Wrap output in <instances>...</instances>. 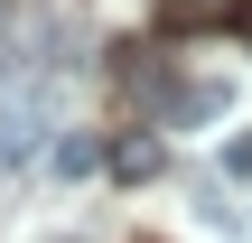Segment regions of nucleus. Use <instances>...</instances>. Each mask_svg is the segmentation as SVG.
<instances>
[{
    "label": "nucleus",
    "instance_id": "obj_4",
    "mask_svg": "<svg viewBox=\"0 0 252 243\" xmlns=\"http://www.w3.org/2000/svg\"><path fill=\"white\" fill-rule=\"evenodd\" d=\"M159 9V28H243L252 0H150Z\"/></svg>",
    "mask_w": 252,
    "mask_h": 243
},
{
    "label": "nucleus",
    "instance_id": "obj_6",
    "mask_svg": "<svg viewBox=\"0 0 252 243\" xmlns=\"http://www.w3.org/2000/svg\"><path fill=\"white\" fill-rule=\"evenodd\" d=\"M159 159H168L159 140H122V150H112V169H122V178H159Z\"/></svg>",
    "mask_w": 252,
    "mask_h": 243
},
{
    "label": "nucleus",
    "instance_id": "obj_1",
    "mask_svg": "<svg viewBox=\"0 0 252 243\" xmlns=\"http://www.w3.org/2000/svg\"><path fill=\"white\" fill-rule=\"evenodd\" d=\"M47 131H56V122H47V103H37V94H9V103H0V178H9V169H28V159L47 150Z\"/></svg>",
    "mask_w": 252,
    "mask_h": 243
},
{
    "label": "nucleus",
    "instance_id": "obj_2",
    "mask_svg": "<svg viewBox=\"0 0 252 243\" xmlns=\"http://www.w3.org/2000/svg\"><path fill=\"white\" fill-rule=\"evenodd\" d=\"M215 112H234V84H224V75H196V84H168V94H159V131H196V122H215Z\"/></svg>",
    "mask_w": 252,
    "mask_h": 243
},
{
    "label": "nucleus",
    "instance_id": "obj_5",
    "mask_svg": "<svg viewBox=\"0 0 252 243\" xmlns=\"http://www.w3.org/2000/svg\"><path fill=\"white\" fill-rule=\"evenodd\" d=\"M47 159H56V178H84V169H103V140L94 131H65V140H47Z\"/></svg>",
    "mask_w": 252,
    "mask_h": 243
},
{
    "label": "nucleus",
    "instance_id": "obj_7",
    "mask_svg": "<svg viewBox=\"0 0 252 243\" xmlns=\"http://www.w3.org/2000/svg\"><path fill=\"white\" fill-rule=\"evenodd\" d=\"M234 169H243V178H252V140H234Z\"/></svg>",
    "mask_w": 252,
    "mask_h": 243
},
{
    "label": "nucleus",
    "instance_id": "obj_3",
    "mask_svg": "<svg viewBox=\"0 0 252 243\" xmlns=\"http://www.w3.org/2000/svg\"><path fill=\"white\" fill-rule=\"evenodd\" d=\"M47 47H56V19H47V9H28V19H9L0 66H9V75H28V66H47Z\"/></svg>",
    "mask_w": 252,
    "mask_h": 243
}]
</instances>
